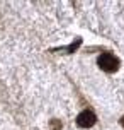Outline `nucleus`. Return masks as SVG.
Listing matches in <instances>:
<instances>
[{
    "instance_id": "f257e3e1",
    "label": "nucleus",
    "mask_w": 124,
    "mask_h": 130,
    "mask_svg": "<svg viewBox=\"0 0 124 130\" xmlns=\"http://www.w3.org/2000/svg\"><path fill=\"white\" fill-rule=\"evenodd\" d=\"M97 63L104 72H109V74H112V72H116L119 69V58L116 57V55L109 53V52L102 53V55L97 58Z\"/></svg>"
},
{
    "instance_id": "f03ea898",
    "label": "nucleus",
    "mask_w": 124,
    "mask_h": 130,
    "mask_svg": "<svg viewBox=\"0 0 124 130\" xmlns=\"http://www.w3.org/2000/svg\"><path fill=\"white\" fill-rule=\"evenodd\" d=\"M97 122V117H95V113L90 110H83L82 113H78V117H77V125L82 127V128H90L94 127Z\"/></svg>"
},
{
    "instance_id": "7ed1b4c3",
    "label": "nucleus",
    "mask_w": 124,
    "mask_h": 130,
    "mask_svg": "<svg viewBox=\"0 0 124 130\" xmlns=\"http://www.w3.org/2000/svg\"><path fill=\"white\" fill-rule=\"evenodd\" d=\"M80 45H82V38H77V39H75V41H73V43H72L70 46H66V48H61V50H65V52L72 53V52H75V50H77V48H78ZM61 50H58V52H61Z\"/></svg>"
},
{
    "instance_id": "20e7f679",
    "label": "nucleus",
    "mask_w": 124,
    "mask_h": 130,
    "mask_svg": "<svg viewBox=\"0 0 124 130\" xmlns=\"http://www.w3.org/2000/svg\"><path fill=\"white\" fill-rule=\"evenodd\" d=\"M51 127H53V130H61V122L56 120V118H53L51 120Z\"/></svg>"
},
{
    "instance_id": "39448f33",
    "label": "nucleus",
    "mask_w": 124,
    "mask_h": 130,
    "mask_svg": "<svg viewBox=\"0 0 124 130\" xmlns=\"http://www.w3.org/2000/svg\"><path fill=\"white\" fill-rule=\"evenodd\" d=\"M121 125H122V127H124V117L121 118Z\"/></svg>"
}]
</instances>
